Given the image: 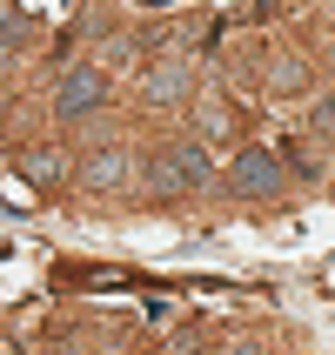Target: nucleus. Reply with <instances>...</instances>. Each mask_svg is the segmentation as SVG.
Returning a JSON list of instances; mask_svg holds the SVG:
<instances>
[{
  "instance_id": "f257e3e1",
  "label": "nucleus",
  "mask_w": 335,
  "mask_h": 355,
  "mask_svg": "<svg viewBox=\"0 0 335 355\" xmlns=\"http://www.w3.org/2000/svg\"><path fill=\"white\" fill-rule=\"evenodd\" d=\"M148 188H155V195H195V188H208V155H201L195 141L161 148V155L148 161Z\"/></svg>"
},
{
  "instance_id": "f03ea898",
  "label": "nucleus",
  "mask_w": 335,
  "mask_h": 355,
  "mask_svg": "<svg viewBox=\"0 0 335 355\" xmlns=\"http://www.w3.org/2000/svg\"><path fill=\"white\" fill-rule=\"evenodd\" d=\"M228 188H235L241 201H275L282 195V161H275V148H241L235 168H228Z\"/></svg>"
},
{
  "instance_id": "7ed1b4c3",
  "label": "nucleus",
  "mask_w": 335,
  "mask_h": 355,
  "mask_svg": "<svg viewBox=\"0 0 335 355\" xmlns=\"http://www.w3.org/2000/svg\"><path fill=\"white\" fill-rule=\"evenodd\" d=\"M101 94H108V67L101 60H80V67H67L54 87V114L60 121H80L87 107H101Z\"/></svg>"
},
{
  "instance_id": "20e7f679",
  "label": "nucleus",
  "mask_w": 335,
  "mask_h": 355,
  "mask_svg": "<svg viewBox=\"0 0 335 355\" xmlns=\"http://www.w3.org/2000/svg\"><path fill=\"white\" fill-rule=\"evenodd\" d=\"M141 87H148V101H181L188 94V67H181V60H155V67L141 74Z\"/></svg>"
},
{
  "instance_id": "39448f33",
  "label": "nucleus",
  "mask_w": 335,
  "mask_h": 355,
  "mask_svg": "<svg viewBox=\"0 0 335 355\" xmlns=\"http://www.w3.org/2000/svg\"><path fill=\"white\" fill-rule=\"evenodd\" d=\"M128 181V155L121 148H101L94 161H87V188H121Z\"/></svg>"
},
{
  "instance_id": "423d86ee",
  "label": "nucleus",
  "mask_w": 335,
  "mask_h": 355,
  "mask_svg": "<svg viewBox=\"0 0 335 355\" xmlns=\"http://www.w3.org/2000/svg\"><path fill=\"white\" fill-rule=\"evenodd\" d=\"M268 87H275V94H309V67L289 60V54H275L268 60Z\"/></svg>"
},
{
  "instance_id": "0eeeda50",
  "label": "nucleus",
  "mask_w": 335,
  "mask_h": 355,
  "mask_svg": "<svg viewBox=\"0 0 335 355\" xmlns=\"http://www.w3.org/2000/svg\"><path fill=\"white\" fill-rule=\"evenodd\" d=\"M20 175L34 181V188H54L60 181V155L54 148H27V155H20Z\"/></svg>"
},
{
  "instance_id": "6e6552de",
  "label": "nucleus",
  "mask_w": 335,
  "mask_h": 355,
  "mask_svg": "<svg viewBox=\"0 0 335 355\" xmlns=\"http://www.w3.org/2000/svg\"><path fill=\"white\" fill-rule=\"evenodd\" d=\"M195 128H201V135H215V141H221V135H228V107H221L215 94H201V101H195Z\"/></svg>"
},
{
  "instance_id": "1a4fd4ad",
  "label": "nucleus",
  "mask_w": 335,
  "mask_h": 355,
  "mask_svg": "<svg viewBox=\"0 0 335 355\" xmlns=\"http://www.w3.org/2000/svg\"><path fill=\"white\" fill-rule=\"evenodd\" d=\"M60 355H80V349H60Z\"/></svg>"
}]
</instances>
